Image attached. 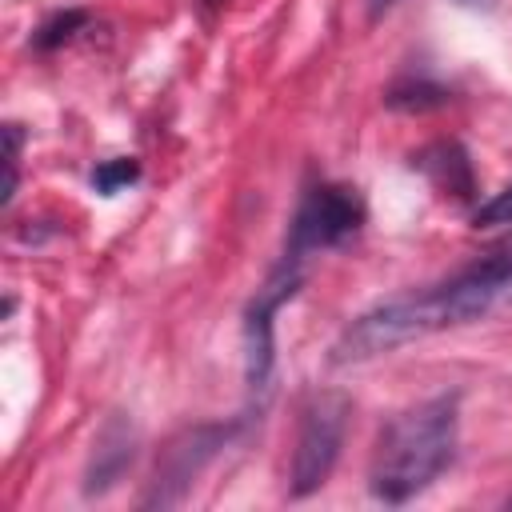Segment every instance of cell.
<instances>
[{
	"mask_svg": "<svg viewBox=\"0 0 512 512\" xmlns=\"http://www.w3.org/2000/svg\"><path fill=\"white\" fill-rule=\"evenodd\" d=\"M388 4H396V0H372V12H384Z\"/></svg>",
	"mask_w": 512,
	"mask_h": 512,
	"instance_id": "8fae6325",
	"label": "cell"
},
{
	"mask_svg": "<svg viewBox=\"0 0 512 512\" xmlns=\"http://www.w3.org/2000/svg\"><path fill=\"white\" fill-rule=\"evenodd\" d=\"M348 416H352V400L344 392H316L304 404L300 428H296V448H292V468H288L292 496H308V492L324 488V480L332 476V468L340 460Z\"/></svg>",
	"mask_w": 512,
	"mask_h": 512,
	"instance_id": "3957f363",
	"label": "cell"
},
{
	"mask_svg": "<svg viewBox=\"0 0 512 512\" xmlns=\"http://www.w3.org/2000/svg\"><path fill=\"white\" fill-rule=\"evenodd\" d=\"M224 440L220 428H192L184 436H176L168 448H164V460L156 468V492L148 500L156 504H176L180 492L188 488V480L208 464V456L216 452V444Z\"/></svg>",
	"mask_w": 512,
	"mask_h": 512,
	"instance_id": "5b68a950",
	"label": "cell"
},
{
	"mask_svg": "<svg viewBox=\"0 0 512 512\" xmlns=\"http://www.w3.org/2000/svg\"><path fill=\"white\" fill-rule=\"evenodd\" d=\"M416 164L432 176V184H436L440 192H452L456 200H472V196H476L472 164H468V156H464L456 144H436V148L420 152Z\"/></svg>",
	"mask_w": 512,
	"mask_h": 512,
	"instance_id": "52a82bcc",
	"label": "cell"
},
{
	"mask_svg": "<svg viewBox=\"0 0 512 512\" xmlns=\"http://www.w3.org/2000/svg\"><path fill=\"white\" fill-rule=\"evenodd\" d=\"M84 20V12H68V16H60V20H52V24H44L40 28V44L44 48H52L56 40H64V36H72V28Z\"/></svg>",
	"mask_w": 512,
	"mask_h": 512,
	"instance_id": "30bf717a",
	"label": "cell"
},
{
	"mask_svg": "<svg viewBox=\"0 0 512 512\" xmlns=\"http://www.w3.org/2000/svg\"><path fill=\"white\" fill-rule=\"evenodd\" d=\"M456 4H472V8H480V4H492V0H456Z\"/></svg>",
	"mask_w": 512,
	"mask_h": 512,
	"instance_id": "7c38bea8",
	"label": "cell"
},
{
	"mask_svg": "<svg viewBox=\"0 0 512 512\" xmlns=\"http://www.w3.org/2000/svg\"><path fill=\"white\" fill-rule=\"evenodd\" d=\"M460 440V400L456 396H432L400 416H392L376 440L368 488L384 504H404L420 496L456 456Z\"/></svg>",
	"mask_w": 512,
	"mask_h": 512,
	"instance_id": "7a4b0ae2",
	"label": "cell"
},
{
	"mask_svg": "<svg viewBox=\"0 0 512 512\" xmlns=\"http://www.w3.org/2000/svg\"><path fill=\"white\" fill-rule=\"evenodd\" d=\"M136 180H140V164H136L132 156L104 160V164H96V172H92V188H96L100 196H116V192H124V188L136 184Z\"/></svg>",
	"mask_w": 512,
	"mask_h": 512,
	"instance_id": "ba28073f",
	"label": "cell"
},
{
	"mask_svg": "<svg viewBox=\"0 0 512 512\" xmlns=\"http://www.w3.org/2000/svg\"><path fill=\"white\" fill-rule=\"evenodd\" d=\"M492 224H512V188L496 192V196L476 212V228H492Z\"/></svg>",
	"mask_w": 512,
	"mask_h": 512,
	"instance_id": "9c48e42d",
	"label": "cell"
},
{
	"mask_svg": "<svg viewBox=\"0 0 512 512\" xmlns=\"http://www.w3.org/2000/svg\"><path fill=\"white\" fill-rule=\"evenodd\" d=\"M512 288V272H504L496 260L476 256L468 268L440 284H424L400 296H388L360 312L340 340L332 344V364H364L376 356H388L412 340L436 336L444 328L468 324L484 316L504 292Z\"/></svg>",
	"mask_w": 512,
	"mask_h": 512,
	"instance_id": "6da1fadb",
	"label": "cell"
},
{
	"mask_svg": "<svg viewBox=\"0 0 512 512\" xmlns=\"http://www.w3.org/2000/svg\"><path fill=\"white\" fill-rule=\"evenodd\" d=\"M360 224H364V200H360L356 188H348V184H316V188L304 192V200H300V208L292 216L284 260L304 264L308 256L352 240L360 232Z\"/></svg>",
	"mask_w": 512,
	"mask_h": 512,
	"instance_id": "277c9868",
	"label": "cell"
},
{
	"mask_svg": "<svg viewBox=\"0 0 512 512\" xmlns=\"http://www.w3.org/2000/svg\"><path fill=\"white\" fill-rule=\"evenodd\" d=\"M136 448H132V432L124 420H108L104 432L96 436V452H92V464H88V492H104L116 484V476L132 464Z\"/></svg>",
	"mask_w": 512,
	"mask_h": 512,
	"instance_id": "8992f818",
	"label": "cell"
},
{
	"mask_svg": "<svg viewBox=\"0 0 512 512\" xmlns=\"http://www.w3.org/2000/svg\"><path fill=\"white\" fill-rule=\"evenodd\" d=\"M508 504H512V500H508Z\"/></svg>",
	"mask_w": 512,
	"mask_h": 512,
	"instance_id": "4fadbf2b",
	"label": "cell"
}]
</instances>
